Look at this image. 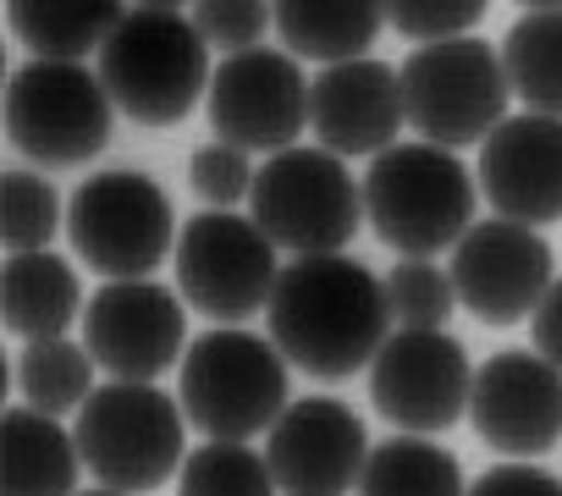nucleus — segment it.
Listing matches in <instances>:
<instances>
[{"instance_id": "obj_1", "label": "nucleus", "mask_w": 562, "mask_h": 496, "mask_svg": "<svg viewBox=\"0 0 562 496\" xmlns=\"http://www.w3.org/2000/svg\"><path fill=\"white\" fill-rule=\"evenodd\" d=\"M270 342L315 381H348L386 348V288L348 255H304L276 277Z\"/></svg>"}, {"instance_id": "obj_2", "label": "nucleus", "mask_w": 562, "mask_h": 496, "mask_svg": "<svg viewBox=\"0 0 562 496\" xmlns=\"http://www.w3.org/2000/svg\"><path fill=\"white\" fill-rule=\"evenodd\" d=\"M210 78V45L177 7H133L100 50V83L138 127H177L193 116Z\"/></svg>"}, {"instance_id": "obj_3", "label": "nucleus", "mask_w": 562, "mask_h": 496, "mask_svg": "<svg viewBox=\"0 0 562 496\" xmlns=\"http://www.w3.org/2000/svg\"><path fill=\"white\" fill-rule=\"evenodd\" d=\"M364 215L403 260H430L474 226V177L452 149L436 144H392L370 160Z\"/></svg>"}, {"instance_id": "obj_4", "label": "nucleus", "mask_w": 562, "mask_h": 496, "mask_svg": "<svg viewBox=\"0 0 562 496\" xmlns=\"http://www.w3.org/2000/svg\"><path fill=\"white\" fill-rule=\"evenodd\" d=\"M177 403L204 441H248L288 408V359L276 353V342L237 326L204 331L182 353Z\"/></svg>"}, {"instance_id": "obj_5", "label": "nucleus", "mask_w": 562, "mask_h": 496, "mask_svg": "<svg viewBox=\"0 0 562 496\" xmlns=\"http://www.w3.org/2000/svg\"><path fill=\"white\" fill-rule=\"evenodd\" d=\"M403 122L419 127L425 144L458 149V144H485L507 122V72L502 50L485 40H447V45H419L403 72Z\"/></svg>"}, {"instance_id": "obj_6", "label": "nucleus", "mask_w": 562, "mask_h": 496, "mask_svg": "<svg viewBox=\"0 0 562 496\" xmlns=\"http://www.w3.org/2000/svg\"><path fill=\"white\" fill-rule=\"evenodd\" d=\"M182 403H171L155 381H111L78 408V452L83 469L105 491H155L182 463Z\"/></svg>"}, {"instance_id": "obj_7", "label": "nucleus", "mask_w": 562, "mask_h": 496, "mask_svg": "<svg viewBox=\"0 0 562 496\" xmlns=\"http://www.w3.org/2000/svg\"><path fill=\"white\" fill-rule=\"evenodd\" d=\"M254 226L276 243L304 255H342L364 221V188L348 166L326 149H288L270 155L254 177Z\"/></svg>"}, {"instance_id": "obj_8", "label": "nucleus", "mask_w": 562, "mask_h": 496, "mask_svg": "<svg viewBox=\"0 0 562 496\" xmlns=\"http://www.w3.org/2000/svg\"><path fill=\"white\" fill-rule=\"evenodd\" d=\"M171 199L144 171H94L67 204L78 260L111 282H144L171 248Z\"/></svg>"}, {"instance_id": "obj_9", "label": "nucleus", "mask_w": 562, "mask_h": 496, "mask_svg": "<svg viewBox=\"0 0 562 496\" xmlns=\"http://www.w3.org/2000/svg\"><path fill=\"white\" fill-rule=\"evenodd\" d=\"M111 94L100 72L67 61H29L7 83V138L40 166H78L111 144Z\"/></svg>"}, {"instance_id": "obj_10", "label": "nucleus", "mask_w": 562, "mask_h": 496, "mask_svg": "<svg viewBox=\"0 0 562 496\" xmlns=\"http://www.w3.org/2000/svg\"><path fill=\"white\" fill-rule=\"evenodd\" d=\"M276 277V243L232 210H204L177 237V288L210 320H254L270 304Z\"/></svg>"}, {"instance_id": "obj_11", "label": "nucleus", "mask_w": 562, "mask_h": 496, "mask_svg": "<svg viewBox=\"0 0 562 496\" xmlns=\"http://www.w3.org/2000/svg\"><path fill=\"white\" fill-rule=\"evenodd\" d=\"M210 127L226 149L288 155L310 127V78L299 72L293 56L276 50L226 56L210 78Z\"/></svg>"}, {"instance_id": "obj_12", "label": "nucleus", "mask_w": 562, "mask_h": 496, "mask_svg": "<svg viewBox=\"0 0 562 496\" xmlns=\"http://www.w3.org/2000/svg\"><path fill=\"white\" fill-rule=\"evenodd\" d=\"M452 293L458 304L485 320V326H518L540 309V298L551 293L557 271H551V248L540 232L518 226V221H474L458 248H452Z\"/></svg>"}, {"instance_id": "obj_13", "label": "nucleus", "mask_w": 562, "mask_h": 496, "mask_svg": "<svg viewBox=\"0 0 562 496\" xmlns=\"http://www.w3.org/2000/svg\"><path fill=\"white\" fill-rule=\"evenodd\" d=\"M474 364L447 331H397L370 364L375 408L408 436L452 430L469 414Z\"/></svg>"}, {"instance_id": "obj_14", "label": "nucleus", "mask_w": 562, "mask_h": 496, "mask_svg": "<svg viewBox=\"0 0 562 496\" xmlns=\"http://www.w3.org/2000/svg\"><path fill=\"white\" fill-rule=\"evenodd\" d=\"M83 348L111 381H155L188 348L182 298L160 282H111L83 309Z\"/></svg>"}, {"instance_id": "obj_15", "label": "nucleus", "mask_w": 562, "mask_h": 496, "mask_svg": "<svg viewBox=\"0 0 562 496\" xmlns=\"http://www.w3.org/2000/svg\"><path fill=\"white\" fill-rule=\"evenodd\" d=\"M370 436L364 419L331 397H299L281 408L265 436V463L288 496H348L364 474Z\"/></svg>"}, {"instance_id": "obj_16", "label": "nucleus", "mask_w": 562, "mask_h": 496, "mask_svg": "<svg viewBox=\"0 0 562 496\" xmlns=\"http://www.w3.org/2000/svg\"><path fill=\"white\" fill-rule=\"evenodd\" d=\"M469 419L474 436L496 452L535 458L551 452L562 441V370L546 364L540 353H491L474 370V392H469Z\"/></svg>"}, {"instance_id": "obj_17", "label": "nucleus", "mask_w": 562, "mask_h": 496, "mask_svg": "<svg viewBox=\"0 0 562 496\" xmlns=\"http://www.w3.org/2000/svg\"><path fill=\"white\" fill-rule=\"evenodd\" d=\"M480 193L502 221L546 226L562 221V122L557 116H507L480 144Z\"/></svg>"}, {"instance_id": "obj_18", "label": "nucleus", "mask_w": 562, "mask_h": 496, "mask_svg": "<svg viewBox=\"0 0 562 496\" xmlns=\"http://www.w3.org/2000/svg\"><path fill=\"white\" fill-rule=\"evenodd\" d=\"M310 127L326 155H386L403 127V89L386 61H342L310 83Z\"/></svg>"}, {"instance_id": "obj_19", "label": "nucleus", "mask_w": 562, "mask_h": 496, "mask_svg": "<svg viewBox=\"0 0 562 496\" xmlns=\"http://www.w3.org/2000/svg\"><path fill=\"white\" fill-rule=\"evenodd\" d=\"M78 436L40 408H7L0 425V496H78Z\"/></svg>"}, {"instance_id": "obj_20", "label": "nucleus", "mask_w": 562, "mask_h": 496, "mask_svg": "<svg viewBox=\"0 0 562 496\" xmlns=\"http://www.w3.org/2000/svg\"><path fill=\"white\" fill-rule=\"evenodd\" d=\"M381 23H386V7H375V0H281L276 7L281 45L321 67L364 61Z\"/></svg>"}, {"instance_id": "obj_21", "label": "nucleus", "mask_w": 562, "mask_h": 496, "mask_svg": "<svg viewBox=\"0 0 562 496\" xmlns=\"http://www.w3.org/2000/svg\"><path fill=\"white\" fill-rule=\"evenodd\" d=\"M122 7L111 0H12L7 23L40 61L83 67V56H100L105 40L122 29Z\"/></svg>"}, {"instance_id": "obj_22", "label": "nucleus", "mask_w": 562, "mask_h": 496, "mask_svg": "<svg viewBox=\"0 0 562 496\" xmlns=\"http://www.w3.org/2000/svg\"><path fill=\"white\" fill-rule=\"evenodd\" d=\"M0 309H7V331L29 342L67 337L78 320V277L61 255L40 248V255H12L7 277H0Z\"/></svg>"}, {"instance_id": "obj_23", "label": "nucleus", "mask_w": 562, "mask_h": 496, "mask_svg": "<svg viewBox=\"0 0 562 496\" xmlns=\"http://www.w3.org/2000/svg\"><path fill=\"white\" fill-rule=\"evenodd\" d=\"M502 72L529 116L562 122V7H524L502 40Z\"/></svg>"}, {"instance_id": "obj_24", "label": "nucleus", "mask_w": 562, "mask_h": 496, "mask_svg": "<svg viewBox=\"0 0 562 496\" xmlns=\"http://www.w3.org/2000/svg\"><path fill=\"white\" fill-rule=\"evenodd\" d=\"M353 491L359 496H469L458 458L436 447L430 436H392L370 447Z\"/></svg>"}, {"instance_id": "obj_25", "label": "nucleus", "mask_w": 562, "mask_h": 496, "mask_svg": "<svg viewBox=\"0 0 562 496\" xmlns=\"http://www.w3.org/2000/svg\"><path fill=\"white\" fill-rule=\"evenodd\" d=\"M94 359L89 348L67 342V337H50V342H29V353L18 359V381L29 392V408L40 414H67V408H83L94 397Z\"/></svg>"}, {"instance_id": "obj_26", "label": "nucleus", "mask_w": 562, "mask_h": 496, "mask_svg": "<svg viewBox=\"0 0 562 496\" xmlns=\"http://www.w3.org/2000/svg\"><path fill=\"white\" fill-rule=\"evenodd\" d=\"M177 496H276V480L265 452H254L248 441H204L182 458Z\"/></svg>"}, {"instance_id": "obj_27", "label": "nucleus", "mask_w": 562, "mask_h": 496, "mask_svg": "<svg viewBox=\"0 0 562 496\" xmlns=\"http://www.w3.org/2000/svg\"><path fill=\"white\" fill-rule=\"evenodd\" d=\"M0 226H7V248L12 255H40L61 226V199L45 177L34 171H7L0 182Z\"/></svg>"}, {"instance_id": "obj_28", "label": "nucleus", "mask_w": 562, "mask_h": 496, "mask_svg": "<svg viewBox=\"0 0 562 496\" xmlns=\"http://www.w3.org/2000/svg\"><path fill=\"white\" fill-rule=\"evenodd\" d=\"M452 304H458L452 277L436 271L430 260H403L386 271V309L403 331H441Z\"/></svg>"}, {"instance_id": "obj_29", "label": "nucleus", "mask_w": 562, "mask_h": 496, "mask_svg": "<svg viewBox=\"0 0 562 496\" xmlns=\"http://www.w3.org/2000/svg\"><path fill=\"white\" fill-rule=\"evenodd\" d=\"M485 7L480 0H392L386 23L414 40V45H447V40H469L480 29Z\"/></svg>"}, {"instance_id": "obj_30", "label": "nucleus", "mask_w": 562, "mask_h": 496, "mask_svg": "<svg viewBox=\"0 0 562 496\" xmlns=\"http://www.w3.org/2000/svg\"><path fill=\"white\" fill-rule=\"evenodd\" d=\"M193 29L204 45L215 50H259V34L276 29V7H259V0H204V7H193Z\"/></svg>"}, {"instance_id": "obj_31", "label": "nucleus", "mask_w": 562, "mask_h": 496, "mask_svg": "<svg viewBox=\"0 0 562 496\" xmlns=\"http://www.w3.org/2000/svg\"><path fill=\"white\" fill-rule=\"evenodd\" d=\"M254 166H248V155L243 149H226V144H210V149H199L193 160H188V182H193V193L199 199H210V204H237V199H248L254 193Z\"/></svg>"}, {"instance_id": "obj_32", "label": "nucleus", "mask_w": 562, "mask_h": 496, "mask_svg": "<svg viewBox=\"0 0 562 496\" xmlns=\"http://www.w3.org/2000/svg\"><path fill=\"white\" fill-rule=\"evenodd\" d=\"M469 496H562V480L535 463H496L491 474L474 480Z\"/></svg>"}, {"instance_id": "obj_33", "label": "nucleus", "mask_w": 562, "mask_h": 496, "mask_svg": "<svg viewBox=\"0 0 562 496\" xmlns=\"http://www.w3.org/2000/svg\"><path fill=\"white\" fill-rule=\"evenodd\" d=\"M529 331H535V353L562 370V277L551 282V293H546L540 309L529 315Z\"/></svg>"}, {"instance_id": "obj_34", "label": "nucleus", "mask_w": 562, "mask_h": 496, "mask_svg": "<svg viewBox=\"0 0 562 496\" xmlns=\"http://www.w3.org/2000/svg\"><path fill=\"white\" fill-rule=\"evenodd\" d=\"M78 496H122V491H105V485H100V491H78Z\"/></svg>"}]
</instances>
